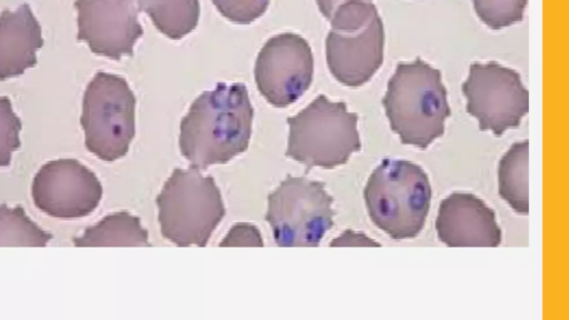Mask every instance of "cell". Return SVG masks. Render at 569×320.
Instances as JSON below:
<instances>
[{"label": "cell", "instance_id": "cell-2", "mask_svg": "<svg viewBox=\"0 0 569 320\" xmlns=\"http://www.w3.org/2000/svg\"><path fill=\"white\" fill-rule=\"evenodd\" d=\"M382 104L401 142L421 149L443 134L451 113L441 72L420 58L397 64Z\"/></svg>", "mask_w": 569, "mask_h": 320}, {"label": "cell", "instance_id": "cell-19", "mask_svg": "<svg viewBox=\"0 0 569 320\" xmlns=\"http://www.w3.org/2000/svg\"><path fill=\"white\" fill-rule=\"evenodd\" d=\"M479 19L491 29H502L523 18L527 0H472Z\"/></svg>", "mask_w": 569, "mask_h": 320}, {"label": "cell", "instance_id": "cell-14", "mask_svg": "<svg viewBox=\"0 0 569 320\" xmlns=\"http://www.w3.org/2000/svg\"><path fill=\"white\" fill-rule=\"evenodd\" d=\"M43 42L41 26L28 3L4 9L0 13V80L33 68Z\"/></svg>", "mask_w": 569, "mask_h": 320}, {"label": "cell", "instance_id": "cell-13", "mask_svg": "<svg viewBox=\"0 0 569 320\" xmlns=\"http://www.w3.org/2000/svg\"><path fill=\"white\" fill-rule=\"evenodd\" d=\"M436 230L449 247H497L501 241L495 211L467 192H453L440 202Z\"/></svg>", "mask_w": 569, "mask_h": 320}, {"label": "cell", "instance_id": "cell-11", "mask_svg": "<svg viewBox=\"0 0 569 320\" xmlns=\"http://www.w3.org/2000/svg\"><path fill=\"white\" fill-rule=\"evenodd\" d=\"M31 196L34 206L54 218L90 214L99 204L102 187L97 176L76 159H57L36 173Z\"/></svg>", "mask_w": 569, "mask_h": 320}, {"label": "cell", "instance_id": "cell-1", "mask_svg": "<svg viewBox=\"0 0 569 320\" xmlns=\"http://www.w3.org/2000/svg\"><path fill=\"white\" fill-rule=\"evenodd\" d=\"M253 108L242 83H218L202 92L181 121V154L199 170L226 163L246 151L252 130Z\"/></svg>", "mask_w": 569, "mask_h": 320}, {"label": "cell", "instance_id": "cell-7", "mask_svg": "<svg viewBox=\"0 0 569 320\" xmlns=\"http://www.w3.org/2000/svg\"><path fill=\"white\" fill-rule=\"evenodd\" d=\"M86 148L103 161L122 158L136 131V98L124 78L98 71L82 99Z\"/></svg>", "mask_w": 569, "mask_h": 320}, {"label": "cell", "instance_id": "cell-24", "mask_svg": "<svg viewBox=\"0 0 569 320\" xmlns=\"http://www.w3.org/2000/svg\"><path fill=\"white\" fill-rule=\"evenodd\" d=\"M318 8L322 16L330 20L336 10L342 6L346 2L352 1V0H316ZM363 1H371V0H363Z\"/></svg>", "mask_w": 569, "mask_h": 320}, {"label": "cell", "instance_id": "cell-17", "mask_svg": "<svg viewBox=\"0 0 569 320\" xmlns=\"http://www.w3.org/2000/svg\"><path fill=\"white\" fill-rule=\"evenodd\" d=\"M140 11L146 12L154 27L170 39L178 40L190 33L198 24L199 0H136Z\"/></svg>", "mask_w": 569, "mask_h": 320}, {"label": "cell", "instance_id": "cell-12", "mask_svg": "<svg viewBox=\"0 0 569 320\" xmlns=\"http://www.w3.org/2000/svg\"><path fill=\"white\" fill-rule=\"evenodd\" d=\"M77 39L97 56L119 60L143 34L133 0H76Z\"/></svg>", "mask_w": 569, "mask_h": 320}, {"label": "cell", "instance_id": "cell-9", "mask_svg": "<svg viewBox=\"0 0 569 320\" xmlns=\"http://www.w3.org/2000/svg\"><path fill=\"white\" fill-rule=\"evenodd\" d=\"M467 112L476 118L480 130L501 136L517 128L529 110V92L520 74L497 62H475L462 84Z\"/></svg>", "mask_w": 569, "mask_h": 320}, {"label": "cell", "instance_id": "cell-22", "mask_svg": "<svg viewBox=\"0 0 569 320\" xmlns=\"http://www.w3.org/2000/svg\"><path fill=\"white\" fill-rule=\"evenodd\" d=\"M221 247H261L263 246L259 230L248 223L233 226L220 243Z\"/></svg>", "mask_w": 569, "mask_h": 320}, {"label": "cell", "instance_id": "cell-8", "mask_svg": "<svg viewBox=\"0 0 569 320\" xmlns=\"http://www.w3.org/2000/svg\"><path fill=\"white\" fill-rule=\"evenodd\" d=\"M266 220L280 247H317L333 224L325 184L288 176L268 197Z\"/></svg>", "mask_w": 569, "mask_h": 320}, {"label": "cell", "instance_id": "cell-21", "mask_svg": "<svg viewBox=\"0 0 569 320\" xmlns=\"http://www.w3.org/2000/svg\"><path fill=\"white\" fill-rule=\"evenodd\" d=\"M212 2L228 20L248 24L266 12L270 0H212Z\"/></svg>", "mask_w": 569, "mask_h": 320}, {"label": "cell", "instance_id": "cell-16", "mask_svg": "<svg viewBox=\"0 0 569 320\" xmlns=\"http://www.w3.org/2000/svg\"><path fill=\"white\" fill-rule=\"evenodd\" d=\"M529 143L515 142L498 167L500 197L518 213L529 212Z\"/></svg>", "mask_w": 569, "mask_h": 320}, {"label": "cell", "instance_id": "cell-15", "mask_svg": "<svg viewBox=\"0 0 569 320\" xmlns=\"http://www.w3.org/2000/svg\"><path fill=\"white\" fill-rule=\"evenodd\" d=\"M76 247H146L148 233L140 220L128 212H116L104 217L73 239Z\"/></svg>", "mask_w": 569, "mask_h": 320}, {"label": "cell", "instance_id": "cell-20", "mask_svg": "<svg viewBox=\"0 0 569 320\" xmlns=\"http://www.w3.org/2000/svg\"><path fill=\"white\" fill-rule=\"evenodd\" d=\"M21 127L9 98L0 97V167L9 166L12 153L20 147Z\"/></svg>", "mask_w": 569, "mask_h": 320}, {"label": "cell", "instance_id": "cell-3", "mask_svg": "<svg viewBox=\"0 0 569 320\" xmlns=\"http://www.w3.org/2000/svg\"><path fill=\"white\" fill-rule=\"evenodd\" d=\"M371 221L395 240L411 239L422 230L431 187L423 169L408 160L383 159L363 190Z\"/></svg>", "mask_w": 569, "mask_h": 320}, {"label": "cell", "instance_id": "cell-5", "mask_svg": "<svg viewBox=\"0 0 569 320\" xmlns=\"http://www.w3.org/2000/svg\"><path fill=\"white\" fill-rule=\"evenodd\" d=\"M157 206L162 236L179 247H204L226 211L213 178L193 166L173 170Z\"/></svg>", "mask_w": 569, "mask_h": 320}, {"label": "cell", "instance_id": "cell-18", "mask_svg": "<svg viewBox=\"0 0 569 320\" xmlns=\"http://www.w3.org/2000/svg\"><path fill=\"white\" fill-rule=\"evenodd\" d=\"M52 237L22 207L0 204V247H46Z\"/></svg>", "mask_w": 569, "mask_h": 320}, {"label": "cell", "instance_id": "cell-23", "mask_svg": "<svg viewBox=\"0 0 569 320\" xmlns=\"http://www.w3.org/2000/svg\"><path fill=\"white\" fill-rule=\"evenodd\" d=\"M331 247H379L380 243L373 241L365 233L346 230L339 237L333 239Z\"/></svg>", "mask_w": 569, "mask_h": 320}, {"label": "cell", "instance_id": "cell-10", "mask_svg": "<svg viewBox=\"0 0 569 320\" xmlns=\"http://www.w3.org/2000/svg\"><path fill=\"white\" fill-rule=\"evenodd\" d=\"M312 76L313 56L309 43L290 32L270 38L254 64L259 92L278 108L296 102L310 87Z\"/></svg>", "mask_w": 569, "mask_h": 320}, {"label": "cell", "instance_id": "cell-4", "mask_svg": "<svg viewBox=\"0 0 569 320\" xmlns=\"http://www.w3.org/2000/svg\"><path fill=\"white\" fill-rule=\"evenodd\" d=\"M326 38V59L331 74L342 84L368 82L383 61L385 31L371 1L352 0L340 6Z\"/></svg>", "mask_w": 569, "mask_h": 320}, {"label": "cell", "instance_id": "cell-6", "mask_svg": "<svg viewBox=\"0 0 569 320\" xmlns=\"http://www.w3.org/2000/svg\"><path fill=\"white\" fill-rule=\"evenodd\" d=\"M286 154L307 168L331 169L346 163L361 148L358 116L345 102L319 94L296 116L288 118Z\"/></svg>", "mask_w": 569, "mask_h": 320}]
</instances>
